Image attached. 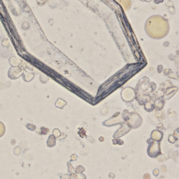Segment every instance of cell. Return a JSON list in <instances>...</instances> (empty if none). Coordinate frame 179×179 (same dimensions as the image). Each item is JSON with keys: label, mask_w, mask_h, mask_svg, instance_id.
Instances as JSON below:
<instances>
[]
</instances>
